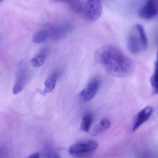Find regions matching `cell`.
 I'll list each match as a JSON object with an SVG mask.
<instances>
[{"label":"cell","mask_w":158,"mask_h":158,"mask_svg":"<svg viewBox=\"0 0 158 158\" xmlns=\"http://www.w3.org/2000/svg\"><path fill=\"white\" fill-rule=\"evenodd\" d=\"M47 51L46 49L40 50L30 61L31 65L34 67H40L45 63L47 58Z\"/></svg>","instance_id":"obj_12"},{"label":"cell","mask_w":158,"mask_h":158,"mask_svg":"<svg viewBox=\"0 0 158 158\" xmlns=\"http://www.w3.org/2000/svg\"><path fill=\"white\" fill-rule=\"evenodd\" d=\"M93 116L90 113L87 114L83 116L81 124V130L85 132H88L90 129L91 124L93 122Z\"/></svg>","instance_id":"obj_16"},{"label":"cell","mask_w":158,"mask_h":158,"mask_svg":"<svg viewBox=\"0 0 158 158\" xmlns=\"http://www.w3.org/2000/svg\"><path fill=\"white\" fill-rule=\"evenodd\" d=\"M27 73L24 69H21L16 78V81L13 88V93L17 95L23 91L26 84Z\"/></svg>","instance_id":"obj_10"},{"label":"cell","mask_w":158,"mask_h":158,"mask_svg":"<svg viewBox=\"0 0 158 158\" xmlns=\"http://www.w3.org/2000/svg\"><path fill=\"white\" fill-rule=\"evenodd\" d=\"M49 38V31L47 26L38 31L33 36L32 41L36 44H40L45 41Z\"/></svg>","instance_id":"obj_13"},{"label":"cell","mask_w":158,"mask_h":158,"mask_svg":"<svg viewBox=\"0 0 158 158\" xmlns=\"http://www.w3.org/2000/svg\"><path fill=\"white\" fill-rule=\"evenodd\" d=\"M127 47L133 54H139L148 48V38L142 26L135 25L131 28L127 36Z\"/></svg>","instance_id":"obj_2"},{"label":"cell","mask_w":158,"mask_h":158,"mask_svg":"<svg viewBox=\"0 0 158 158\" xmlns=\"http://www.w3.org/2000/svg\"><path fill=\"white\" fill-rule=\"evenodd\" d=\"M158 12V0H148L139 11V15L142 19L149 20L155 17Z\"/></svg>","instance_id":"obj_6"},{"label":"cell","mask_w":158,"mask_h":158,"mask_svg":"<svg viewBox=\"0 0 158 158\" xmlns=\"http://www.w3.org/2000/svg\"><path fill=\"white\" fill-rule=\"evenodd\" d=\"M57 79V74L53 73L46 80L45 82V88L43 91L44 94L51 93L53 91L56 85Z\"/></svg>","instance_id":"obj_15"},{"label":"cell","mask_w":158,"mask_h":158,"mask_svg":"<svg viewBox=\"0 0 158 158\" xmlns=\"http://www.w3.org/2000/svg\"><path fill=\"white\" fill-rule=\"evenodd\" d=\"M153 108L151 106H147L140 111L137 114L133 127L132 131L135 132L138 129L143 123L147 122L153 113Z\"/></svg>","instance_id":"obj_9"},{"label":"cell","mask_w":158,"mask_h":158,"mask_svg":"<svg viewBox=\"0 0 158 158\" xmlns=\"http://www.w3.org/2000/svg\"><path fill=\"white\" fill-rule=\"evenodd\" d=\"M85 18L91 22H95L102 14V0H86Z\"/></svg>","instance_id":"obj_4"},{"label":"cell","mask_w":158,"mask_h":158,"mask_svg":"<svg viewBox=\"0 0 158 158\" xmlns=\"http://www.w3.org/2000/svg\"><path fill=\"white\" fill-rule=\"evenodd\" d=\"M152 92L154 95L158 94V42L157 59L155 63V69L153 75L150 78Z\"/></svg>","instance_id":"obj_14"},{"label":"cell","mask_w":158,"mask_h":158,"mask_svg":"<svg viewBox=\"0 0 158 158\" xmlns=\"http://www.w3.org/2000/svg\"><path fill=\"white\" fill-rule=\"evenodd\" d=\"M99 87L97 80H92L79 93V97L85 102L91 100L97 94Z\"/></svg>","instance_id":"obj_8"},{"label":"cell","mask_w":158,"mask_h":158,"mask_svg":"<svg viewBox=\"0 0 158 158\" xmlns=\"http://www.w3.org/2000/svg\"><path fill=\"white\" fill-rule=\"evenodd\" d=\"M110 125L111 123L110 120L105 118L102 119L92 130L91 135L95 136L103 134L110 128Z\"/></svg>","instance_id":"obj_11"},{"label":"cell","mask_w":158,"mask_h":158,"mask_svg":"<svg viewBox=\"0 0 158 158\" xmlns=\"http://www.w3.org/2000/svg\"><path fill=\"white\" fill-rule=\"evenodd\" d=\"M49 31V38L53 40H58L65 37L71 30L69 24L63 23L56 25L47 26Z\"/></svg>","instance_id":"obj_5"},{"label":"cell","mask_w":158,"mask_h":158,"mask_svg":"<svg viewBox=\"0 0 158 158\" xmlns=\"http://www.w3.org/2000/svg\"><path fill=\"white\" fill-rule=\"evenodd\" d=\"M95 59L109 73L115 77H128L135 71L133 61L113 45H104L98 48Z\"/></svg>","instance_id":"obj_1"},{"label":"cell","mask_w":158,"mask_h":158,"mask_svg":"<svg viewBox=\"0 0 158 158\" xmlns=\"http://www.w3.org/2000/svg\"><path fill=\"white\" fill-rule=\"evenodd\" d=\"M40 157V153L39 152H35L29 155L28 158H38Z\"/></svg>","instance_id":"obj_17"},{"label":"cell","mask_w":158,"mask_h":158,"mask_svg":"<svg viewBox=\"0 0 158 158\" xmlns=\"http://www.w3.org/2000/svg\"><path fill=\"white\" fill-rule=\"evenodd\" d=\"M55 2L65 3L69 9L76 14L85 18V2L82 0H52Z\"/></svg>","instance_id":"obj_7"},{"label":"cell","mask_w":158,"mask_h":158,"mask_svg":"<svg viewBox=\"0 0 158 158\" xmlns=\"http://www.w3.org/2000/svg\"><path fill=\"white\" fill-rule=\"evenodd\" d=\"M97 141L92 140H84L72 145L69 150V153L75 156H83L91 154L98 148Z\"/></svg>","instance_id":"obj_3"}]
</instances>
